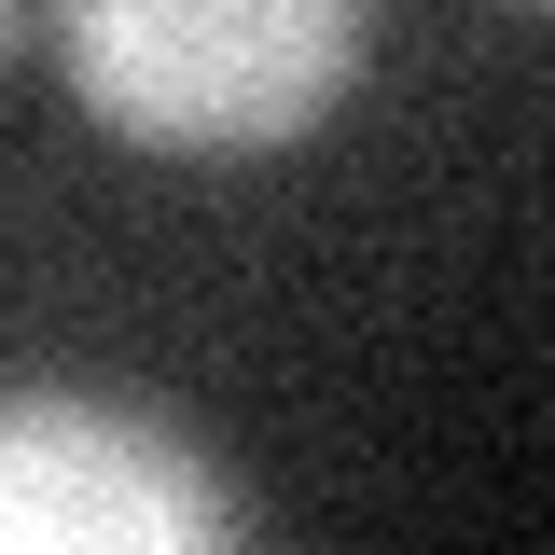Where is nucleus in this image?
Here are the masks:
<instances>
[{
	"label": "nucleus",
	"instance_id": "nucleus-4",
	"mask_svg": "<svg viewBox=\"0 0 555 555\" xmlns=\"http://www.w3.org/2000/svg\"><path fill=\"white\" fill-rule=\"evenodd\" d=\"M542 14H555V0H542Z\"/></svg>",
	"mask_w": 555,
	"mask_h": 555
},
{
	"label": "nucleus",
	"instance_id": "nucleus-2",
	"mask_svg": "<svg viewBox=\"0 0 555 555\" xmlns=\"http://www.w3.org/2000/svg\"><path fill=\"white\" fill-rule=\"evenodd\" d=\"M222 555L236 500L181 430L126 403L0 389V555Z\"/></svg>",
	"mask_w": 555,
	"mask_h": 555
},
{
	"label": "nucleus",
	"instance_id": "nucleus-1",
	"mask_svg": "<svg viewBox=\"0 0 555 555\" xmlns=\"http://www.w3.org/2000/svg\"><path fill=\"white\" fill-rule=\"evenodd\" d=\"M56 56L139 153H264L347 98L361 0H56Z\"/></svg>",
	"mask_w": 555,
	"mask_h": 555
},
{
	"label": "nucleus",
	"instance_id": "nucleus-3",
	"mask_svg": "<svg viewBox=\"0 0 555 555\" xmlns=\"http://www.w3.org/2000/svg\"><path fill=\"white\" fill-rule=\"evenodd\" d=\"M28 28H42V0H0V56H14V42H28Z\"/></svg>",
	"mask_w": 555,
	"mask_h": 555
}]
</instances>
